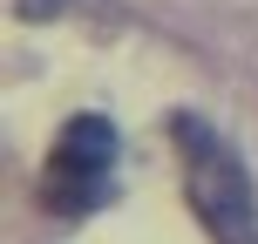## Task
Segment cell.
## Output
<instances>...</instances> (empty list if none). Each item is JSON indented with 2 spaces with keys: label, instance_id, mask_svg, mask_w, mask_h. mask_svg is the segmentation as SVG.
Returning a JSON list of instances; mask_svg holds the SVG:
<instances>
[{
  "label": "cell",
  "instance_id": "obj_1",
  "mask_svg": "<svg viewBox=\"0 0 258 244\" xmlns=\"http://www.w3.org/2000/svg\"><path fill=\"white\" fill-rule=\"evenodd\" d=\"M170 136L183 149V197H190L197 224L218 244H258V197H251V177H245V156L190 109L170 116Z\"/></svg>",
  "mask_w": 258,
  "mask_h": 244
},
{
  "label": "cell",
  "instance_id": "obj_2",
  "mask_svg": "<svg viewBox=\"0 0 258 244\" xmlns=\"http://www.w3.org/2000/svg\"><path fill=\"white\" fill-rule=\"evenodd\" d=\"M116 122L109 116H75L54 142V170H48V197L54 210H95L116 177Z\"/></svg>",
  "mask_w": 258,
  "mask_h": 244
},
{
  "label": "cell",
  "instance_id": "obj_3",
  "mask_svg": "<svg viewBox=\"0 0 258 244\" xmlns=\"http://www.w3.org/2000/svg\"><path fill=\"white\" fill-rule=\"evenodd\" d=\"M54 7H68V0H21V21H48Z\"/></svg>",
  "mask_w": 258,
  "mask_h": 244
}]
</instances>
